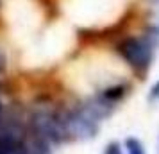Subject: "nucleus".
<instances>
[{
	"label": "nucleus",
	"instance_id": "39448f33",
	"mask_svg": "<svg viewBox=\"0 0 159 154\" xmlns=\"http://www.w3.org/2000/svg\"><path fill=\"white\" fill-rule=\"evenodd\" d=\"M106 154H123V151L120 149L118 143H111V145L106 149Z\"/></svg>",
	"mask_w": 159,
	"mask_h": 154
},
{
	"label": "nucleus",
	"instance_id": "6e6552de",
	"mask_svg": "<svg viewBox=\"0 0 159 154\" xmlns=\"http://www.w3.org/2000/svg\"><path fill=\"white\" fill-rule=\"evenodd\" d=\"M157 2H159V0H157Z\"/></svg>",
	"mask_w": 159,
	"mask_h": 154
},
{
	"label": "nucleus",
	"instance_id": "f03ea898",
	"mask_svg": "<svg viewBox=\"0 0 159 154\" xmlns=\"http://www.w3.org/2000/svg\"><path fill=\"white\" fill-rule=\"evenodd\" d=\"M125 147H127V154H145L143 145L134 138H129L125 142Z\"/></svg>",
	"mask_w": 159,
	"mask_h": 154
},
{
	"label": "nucleus",
	"instance_id": "f257e3e1",
	"mask_svg": "<svg viewBox=\"0 0 159 154\" xmlns=\"http://www.w3.org/2000/svg\"><path fill=\"white\" fill-rule=\"evenodd\" d=\"M154 47L148 36H129L118 43V52L134 70H147L152 63Z\"/></svg>",
	"mask_w": 159,
	"mask_h": 154
},
{
	"label": "nucleus",
	"instance_id": "20e7f679",
	"mask_svg": "<svg viewBox=\"0 0 159 154\" xmlns=\"http://www.w3.org/2000/svg\"><path fill=\"white\" fill-rule=\"evenodd\" d=\"M27 140H29V138H27ZM7 154H32V152H30V149H29V143L25 142L23 145L16 147V149H11Z\"/></svg>",
	"mask_w": 159,
	"mask_h": 154
},
{
	"label": "nucleus",
	"instance_id": "423d86ee",
	"mask_svg": "<svg viewBox=\"0 0 159 154\" xmlns=\"http://www.w3.org/2000/svg\"><path fill=\"white\" fill-rule=\"evenodd\" d=\"M150 99H159V82L152 88V93H150Z\"/></svg>",
	"mask_w": 159,
	"mask_h": 154
},
{
	"label": "nucleus",
	"instance_id": "0eeeda50",
	"mask_svg": "<svg viewBox=\"0 0 159 154\" xmlns=\"http://www.w3.org/2000/svg\"><path fill=\"white\" fill-rule=\"evenodd\" d=\"M0 110H2V106H0Z\"/></svg>",
	"mask_w": 159,
	"mask_h": 154
},
{
	"label": "nucleus",
	"instance_id": "7ed1b4c3",
	"mask_svg": "<svg viewBox=\"0 0 159 154\" xmlns=\"http://www.w3.org/2000/svg\"><path fill=\"white\" fill-rule=\"evenodd\" d=\"M147 36L152 40V43L156 45V47H159V25H156V27H152L150 30H148V34Z\"/></svg>",
	"mask_w": 159,
	"mask_h": 154
}]
</instances>
